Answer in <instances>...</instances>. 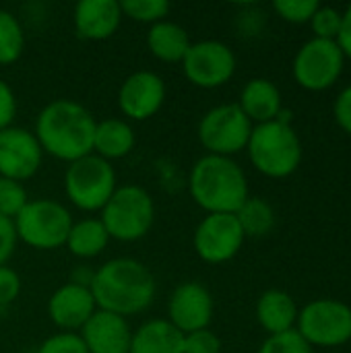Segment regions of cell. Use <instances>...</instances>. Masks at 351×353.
I'll list each match as a JSON object with an SVG mask.
<instances>
[{
    "instance_id": "1",
    "label": "cell",
    "mask_w": 351,
    "mask_h": 353,
    "mask_svg": "<svg viewBox=\"0 0 351 353\" xmlns=\"http://www.w3.org/2000/svg\"><path fill=\"white\" fill-rule=\"evenodd\" d=\"M89 290L95 298L97 310L128 319L145 312L153 304L157 283L153 273L141 261L120 256L93 271Z\"/></svg>"
},
{
    "instance_id": "2",
    "label": "cell",
    "mask_w": 351,
    "mask_h": 353,
    "mask_svg": "<svg viewBox=\"0 0 351 353\" xmlns=\"http://www.w3.org/2000/svg\"><path fill=\"white\" fill-rule=\"evenodd\" d=\"M95 124L97 120L83 103L54 99L37 114L33 134L43 153L70 163L93 153Z\"/></svg>"
},
{
    "instance_id": "3",
    "label": "cell",
    "mask_w": 351,
    "mask_h": 353,
    "mask_svg": "<svg viewBox=\"0 0 351 353\" xmlns=\"http://www.w3.org/2000/svg\"><path fill=\"white\" fill-rule=\"evenodd\" d=\"M188 192L197 207L209 213H236L250 196L244 170L221 155H203L188 176Z\"/></svg>"
},
{
    "instance_id": "4",
    "label": "cell",
    "mask_w": 351,
    "mask_h": 353,
    "mask_svg": "<svg viewBox=\"0 0 351 353\" xmlns=\"http://www.w3.org/2000/svg\"><path fill=\"white\" fill-rule=\"evenodd\" d=\"M246 151L252 168L273 180L292 176L302 163V141L298 132L292 124L279 120L252 126Z\"/></svg>"
},
{
    "instance_id": "5",
    "label": "cell",
    "mask_w": 351,
    "mask_h": 353,
    "mask_svg": "<svg viewBox=\"0 0 351 353\" xmlns=\"http://www.w3.org/2000/svg\"><path fill=\"white\" fill-rule=\"evenodd\" d=\"M99 213L110 240L137 242L145 238L153 228L155 203L143 186L122 184Z\"/></svg>"
},
{
    "instance_id": "6",
    "label": "cell",
    "mask_w": 351,
    "mask_h": 353,
    "mask_svg": "<svg viewBox=\"0 0 351 353\" xmlns=\"http://www.w3.org/2000/svg\"><path fill=\"white\" fill-rule=\"evenodd\" d=\"M118 188L116 170L110 161L89 153L77 161L66 163L64 194L85 213H97L106 207L110 196Z\"/></svg>"
},
{
    "instance_id": "7",
    "label": "cell",
    "mask_w": 351,
    "mask_h": 353,
    "mask_svg": "<svg viewBox=\"0 0 351 353\" xmlns=\"http://www.w3.org/2000/svg\"><path fill=\"white\" fill-rule=\"evenodd\" d=\"M17 240L35 250H56L66 244L72 228L70 211L52 199H35L12 219Z\"/></svg>"
},
{
    "instance_id": "8",
    "label": "cell",
    "mask_w": 351,
    "mask_h": 353,
    "mask_svg": "<svg viewBox=\"0 0 351 353\" xmlns=\"http://www.w3.org/2000/svg\"><path fill=\"white\" fill-rule=\"evenodd\" d=\"M296 331L314 347H341L351 341V306L341 300L321 298L298 312Z\"/></svg>"
},
{
    "instance_id": "9",
    "label": "cell",
    "mask_w": 351,
    "mask_h": 353,
    "mask_svg": "<svg viewBox=\"0 0 351 353\" xmlns=\"http://www.w3.org/2000/svg\"><path fill=\"white\" fill-rule=\"evenodd\" d=\"M252 126L238 103H221L205 112L197 132L209 155L232 157L246 149Z\"/></svg>"
},
{
    "instance_id": "10",
    "label": "cell",
    "mask_w": 351,
    "mask_h": 353,
    "mask_svg": "<svg viewBox=\"0 0 351 353\" xmlns=\"http://www.w3.org/2000/svg\"><path fill=\"white\" fill-rule=\"evenodd\" d=\"M345 66V56L337 41L331 39H308L294 56L292 72L296 83L306 91H327L331 89Z\"/></svg>"
},
{
    "instance_id": "11",
    "label": "cell",
    "mask_w": 351,
    "mask_h": 353,
    "mask_svg": "<svg viewBox=\"0 0 351 353\" xmlns=\"http://www.w3.org/2000/svg\"><path fill=\"white\" fill-rule=\"evenodd\" d=\"M180 64L188 83L199 89H217L232 81L236 72V54L219 39H201L190 43Z\"/></svg>"
},
{
    "instance_id": "12",
    "label": "cell",
    "mask_w": 351,
    "mask_h": 353,
    "mask_svg": "<svg viewBox=\"0 0 351 353\" xmlns=\"http://www.w3.org/2000/svg\"><path fill=\"white\" fill-rule=\"evenodd\" d=\"M244 232L234 213H209L192 234V248L207 265L230 263L244 246Z\"/></svg>"
},
{
    "instance_id": "13",
    "label": "cell",
    "mask_w": 351,
    "mask_h": 353,
    "mask_svg": "<svg viewBox=\"0 0 351 353\" xmlns=\"http://www.w3.org/2000/svg\"><path fill=\"white\" fill-rule=\"evenodd\" d=\"M43 151L33 134L23 126L0 130V178L25 182L41 168Z\"/></svg>"
},
{
    "instance_id": "14",
    "label": "cell",
    "mask_w": 351,
    "mask_h": 353,
    "mask_svg": "<svg viewBox=\"0 0 351 353\" xmlns=\"http://www.w3.org/2000/svg\"><path fill=\"white\" fill-rule=\"evenodd\" d=\"M166 95V83L157 72L137 70L122 81L118 89V108L128 120L145 122L163 108Z\"/></svg>"
},
{
    "instance_id": "15",
    "label": "cell",
    "mask_w": 351,
    "mask_h": 353,
    "mask_svg": "<svg viewBox=\"0 0 351 353\" xmlns=\"http://www.w3.org/2000/svg\"><path fill=\"white\" fill-rule=\"evenodd\" d=\"M215 304L211 292L197 283V281H186L180 283L168 302V321L182 333H194L209 329L213 321Z\"/></svg>"
},
{
    "instance_id": "16",
    "label": "cell",
    "mask_w": 351,
    "mask_h": 353,
    "mask_svg": "<svg viewBox=\"0 0 351 353\" xmlns=\"http://www.w3.org/2000/svg\"><path fill=\"white\" fill-rule=\"evenodd\" d=\"M95 312L97 304L89 285L66 281L48 300V319L64 333H79Z\"/></svg>"
},
{
    "instance_id": "17",
    "label": "cell",
    "mask_w": 351,
    "mask_h": 353,
    "mask_svg": "<svg viewBox=\"0 0 351 353\" xmlns=\"http://www.w3.org/2000/svg\"><path fill=\"white\" fill-rule=\"evenodd\" d=\"M79 335L89 353H130L132 327L124 316L97 310Z\"/></svg>"
},
{
    "instance_id": "18",
    "label": "cell",
    "mask_w": 351,
    "mask_h": 353,
    "mask_svg": "<svg viewBox=\"0 0 351 353\" xmlns=\"http://www.w3.org/2000/svg\"><path fill=\"white\" fill-rule=\"evenodd\" d=\"M122 8L116 0H81L72 12L74 33L83 41H106L122 25Z\"/></svg>"
},
{
    "instance_id": "19",
    "label": "cell",
    "mask_w": 351,
    "mask_h": 353,
    "mask_svg": "<svg viewBox=\"0 0 351 353\" xmlns=\"http://www.w3.org/2000/svg\"><path fill=\"white\" fill-rule=\"evenodd\" d=\"M238 108L246 114V118L254 126L273 122V120H277L279 112L283 110L281 91L277 89V85L273 81H269L265 77L250 79L240 91Z\"/></svg>"
},
{
    "instance_id": "20",
    "label": "cell",
    "mask_w": 351,
    "mask_h": 353,
    "mask_svg": "<svg viewBox=\"0 0 351 353\" xmlns=\"http://www.w3.org/2000/svg\"><path fill=\"white\" fill-rule=\"evenodd\" d=\"M300 308L283 290H267L257 302V321L267 335H279L296 329Z\"/></svg>"
},
{
    "instance_id": "21",
    "label": "cell",
    "mask_w": 351,
    "mask_h": 353,
    "mask_svg": "<svg viewBox=\"0 0 351 353\" xmlns=\"http://www.w3.org/2000/svg\"><path fill=\"white\" fill-rule=\"evenodd\" d=\"M137 145L134 128L122 118H106L95 124L93 132V153L106 161L122 159L132 153Z\"/></svg>"
},
{
    "instance_id": "22",
    "label": "cell",
    "mask_w": 351,
    "mask_h": 353,
    "mask_svg": "<svg viewBox=\"0 0 351 353\" xmlns=\"http://www.w3.org/2000/svg\"><path fill=\"white\" fill-rule=\"evenodd\" d=\"M184 335L168 319H151L132 331L130 353H182Z\"/></svg>"
},
{
    "instance_id": "23",
    "label": "cell",
    "mask_w": 351,
    "mask_h": 353,
    "mask_svg": "<svg viewBox=\"0 0 351 353\" xmlns=\"http://www.w3.org/2000/svg\"><path fill=\"white\" fill-rule=\"evenodd\" d=\"M190 43L188 31L170 19L151 25L147 31V50L161 62H182Z\"/></svg>"
},
{
    "instance_id": "24",
    "label": "cell",
    "mask_w": 351,
    "mask_h": 353,
    "mask_svg": "<svg viewBox=\"0 0 351 353\" xmlns=\"http://www.w3.org/2000/svg\"><path fill=\"white\" fill-rule=\"evenodd\" d=\"M110 244V236L101 223L99 217H85L81 221H74L68 238H66V248L72 256L89 261L99 256Z\"/></svg>"
},
{
    "instance_id": "25",
    "label": "cell",
    "mask_w": 351,
    "mask_h": 353,
    "mask_svg": "<svg viewBox=\"0 0 351 353\" xmlns=\"http://www.w3.org/2000/svg\"><path fill=\"white\" fill-rule=\"evenodd\" d=\"M234 215L246 238H263L275 228V209L261 196H248Z\"/></svg>"
},
{
    "instance_id": "26",
    "label": "cell",
    "mask_w": 351,
    "mask_h": 353,
    "mask_svg": "<svg viewBox=\"0 0 351 353\" xmlns=\"http://www.w3.org/2000/svg\"><path fill=\"white\" fill-rule=\"evenodd\" d=\"M25 50V33L19 19L0 8V66L14 64Z\"/></svg>"
},
{
    "instance_id": "27",
    "label": "cell",
    "mask_w": 351,
    "mask_h": 353,
    "mask_svg": "<svg viewBox=\"0 0 351 353\" xmlns=\"http://www.w3.org/2000/svg\"><path fill=\"white\" fill-rule=\"evenodd\" d=\"M120 8L124 17L151 27L159 21H166L172 6L166 0H124L120 2Z\"/></svg>"
},
{
    "instance_id": "28",
    "label": "cell",
    "mask_w": 351,
    "mask_h": 353,
    "mask_svg": "<svg viewBox=\"0 0 351 353\" xmlns=\"http://www.w3.org/2000/svg\"><path fill=\"white\" fill-rule=\"evenodd\" d=\"M27 203H29V196L21 182L0 178V217L12 221L25 209Z\"/></svg>"
},
{
    "instance_id": "29",
    "label": "cell",
    "mask_w": 351,
    "mask_h": 353,
    "mask_svg": "<svg viewBox=\"0 0 351 353\" xmlns=\"http://www.w3.org/2000/svg\"><path fill=\"white\" fill-rule=\"evenodd\" d=\"M319 6H321L319 0H275L273 2V10L277 12V17L294 25L310 23Z\"/></svg>"
},
{
    "instance_id": "30",
    "label": "cell",
    "mask_w": 351,
    "mask_h": 353,
    "mask_svg": "<svg viewBox=\"0 0 351 353\" xmlns=\"http://www.w3.org/2000/svg\"><path fill=\"white\" fill-rule=\"evenodd\" d=\"M259 353H312V347L296 329H292L288 333L269 335L259 347Z\"/></svg>"
},
{
    "instance_id": "31",
    "label": "cell",
    "mask_w": 351,
    "mask_h": 353,
    "mask_svg": "<svg viewBox=\"0 0 351 353\" xmlns=\"http://www.w3.org/2000/svg\"><path fill=\"white\" fill-rule=\"evenodd\" d=\"M310 27L314 31V37L335 41L341 29V10H337L335 6L321 4L310 19Z\"/></svg>"
},
{
    "instance_id": "32",
    "label": "cell",
    "mask_w": 351,
    "mask_h": 353,
    "mask_svg": "<svg viewBox=\"0 0 351 353\" xmlns=\"http://www.w3.org/2000/svg\"><path fill=\"white\" fill-rule=\"evenodd\" d=\"M37 353H89L79 333H54L39 347Z\"/></svg>"
},
{
    "instance_id": "33",
    "label": "cell",
    "mask_w": 351,
    "mask_h": 353,
    "mask_svg": "<svg viewBox=\"0 0 351 353\" xmlns=\"http://www.w3.org/2000/svg\"><path fill=\"white\" fill-rule=\"evenodd\" d=\"M182 353H221V339L211 329L186 333Z\"/></svg>"
},
{
    "instance_id": "34",
    "label": "cell",
    "mask_w": 351,
    "mask_h": 353,
    "mask_svg": "<svg viewBox=\"0 0 351 353\" xmlns=\"http://www.w3.org/2000/svg\"><path fill=\"white\" fill-rule=\"evenodd\" d=\"M21 294V277L8 265L0 267V308L10 306Z\"/></svg>"
},
{
    "instance_id": "35",
    "label": "cell",
    "mask_w": 351,
    "mask_h": 353,
    "mask_svg": "<svg viewBox=\"0 0 351 353\" xmlns=\"http://www.w3.org/2000/svg\"><path fill=\"white\" fill-rule=\"evenodd\" d=\"M17 116V97L10 85L0 79V130L12 126V120Z\"/></svg>"
},
{
    "instance_id": "36",
    "label": "cell",
    "mask_w": 351,
    "mask_h": 353,
    "mask_svg": "<svg viewBox=\"0 0 351 353\" xmlns=\"http://www.w3.org/2000/svg\"><path fill=\"white\" fill-rule=\"evenodd\" d=\"M333 116H335V122L337 126L351 134V85H348L335 99L333 103Z\"/></svg>"
},
{
    "instance_id": "37",
    "label": "cell",
    "mask_w": 351,
    "mask_h": 353,
    "mask_svg": "<svg viewBox=\"0 0 351 353\" xmlns=\"http://www.w3.org/2000/svg\"><path fill=\"white\" fill-rule=\"evenodd\" d=\"M17 232H14V223L10 219L0 217V267L8 263V259L12 256L14 248H17Z\"/></svg>"
},
{
    "instance_id": "38",
    "label": "cell",
    "mask_w": 351,
    "mask_h": 353,
    "mask_svg": "<svg viewBox=\"0 0 351 353\" xmlns=\"http://www.w3.org/2000/svg\"><path fill=\"white\" fill-rule=\"evenodd\" d=\"M335 41L343 52V56L351 60V4H348V8L341 12V29Z\"/></svg>"
}]
</instances>
